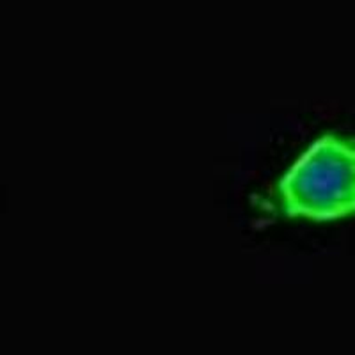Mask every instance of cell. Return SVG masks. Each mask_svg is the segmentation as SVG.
Returning <instances> with one entry per match:
<instances>
[{"label": "cell", "instance_id": "6da1fadb", "mask_svg": "<svg viewBox=\"0 0 355 355\" xmlns=\"http://www.w3.org/2000/svg\"><path fill=\"white\" fill-rule=\"evenodd\" d=\"M259 208L309 224L355 218V135L320 133L277 178Z\"/></svg>", "mask_w": 355, "mask_h": 355}]
</instances>
